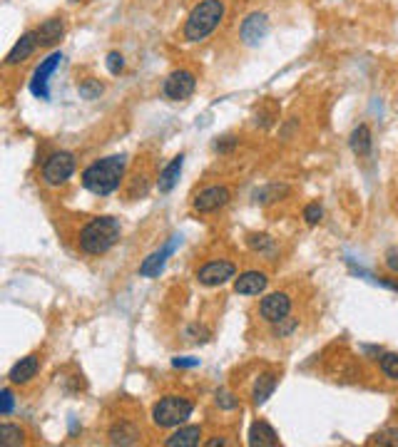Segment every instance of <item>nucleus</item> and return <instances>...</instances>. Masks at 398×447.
I'll return each mask as SVG.
<instances>
[{
  "mask_svg": "<svg viewBox=\"0 0 398 447\" xmlns=\"http://www.w3.org/2000/svg\"><path fill=\"white\" fill-rule=\"evenodd\" d=\"M216 405L224 410H234V408H239V400H236L231 393H226V390H219V393H216Z\"/></svg>",
  "mask_w": 398,
  "mask_h": 447,
  "instance_id": "obj_32",
  "label": "nucleus"
},
{
  "mask_svg": "<svg viewBox=\"0 0 398 447\" xmlns=\"http://www.w3.org/2000/svg\"><path fill=\"white\" fill-rule=\"evenodd\" d=\"M214 147H216V152H229V149L236 147V139L234 137H224V142H216Z\"/></svg>",
  "mask_w": 398,
  "mask_h": 447,
  "instance_id": "obj_35",
  "label": "nucleus"
},
{
  "mask_svg": "<svg viewBox=\"0 0 398 447\" xmlns=\"http://www.w3.org/2000/svg\"><path fill=\"white\" fill-rule=\"evenodd\" d=\"M249 445L251 447H276L279 445V435H276V430L271 428L266 420H256V423H251V428H249Z\"/></svg>",
  "mask_w": 398,
  "mask_h": 447,
  "instance_id": "obj_16",
  "label": "nucleus"
},
{
  "mask_svg": "<svg viewBox=\"0 0 398 447\" xmlns=\"http://www.w3.org/2000/svg\"><path fill=\"white\" fill-rule=\"evenodd\" d=\"M105 65H108L110 75H120L125 70V58L117 53V50H112V53H108V60H105Z\"/></svg>",
  "mask_w": 398,
  "mask_h": 447,
  "instance_id": "obj_29",
  "label": "nucleus"
},
{
  "mask_svg": "<svg viewBox=\"0 0 398 447\" xmlns=\"http://www.w3.org/2000/svg\"><path fill=\"white\" fill-rule=\"evenodd\" d=\"M38 370H40V358L35 353H30V355H25V358H20L18 363L10 368L8 380L15 385H25L38 375Z\"/></svg>",
  "mask_w": 398,
  "mask_h": 447,
  "instance_id": "obj_14",
  "label": "nucleus"
},
{
  "mask_svg": "<svg viewBox=\"0 0 398 447\" xmlns=\"http://www.w3.org/2000/svg\"><path fill=\"white\" fill-rule=\"evenodd\" d=\"M172 365H174V368H197L199 358H174Z\"/></svg>",
  "mask_w": 398,
  "mask_h": 447,
  "instance_id": "obj_34",
  "label": "nucleus"
},
{
  "mask_svg": "<svg viewBox=\"0 0 398 447\" xmlns=\"http://www.w3.org/2000/svg\"><path fill=\"white\" fill-rule=\"evenodd\" d=\"M246 241H249L251 249L259 251V254H269V251H274V246H276L269 234H251Z\"/></svg>",
  "mask_w": 398,
  "mask_h": 447,
  "instance_id": "obj_26",
  "label": "nucleus"
},
{
  "mask_svg": "<svg viewBox=\"0 0 398 447\" xmlns=\"http://www.w3.org/2000/svg\"><path fill=\"white\" fill-rule=\"evenodd\" d=\"M182 167H184V154H177V157L172 159V162L167 164V167L159 172V179H157V187L162 194H169L174 187H177L179 182V174H182Z\"/></svg>",
  "mask_w": 398,
  "mask_h": 447,
  "instance_id": "obj_18",
  "label": "nucleus"
},
{
  "mask_svg": "<svg viewBox=\"0 0 398 447\" xmlns=\"http://www.w3.org/2000/svg\"><path fill=\"white\" fill-rule=\"evenodd\" d=\"M286 194H289V187H286V184H266V187L256 189V192L251 194V199H254L256 204H261V207H266V204L279 202V199L286 197Z\"/></svg>",
  "mask_w": 398,
  "mask_h": 447,
  "instance_id": "obj_23",
  "label": "nucleus"
},
{
  "mask_svg": "<svg viewBox=\"0 0 398 447\" xmlns=\"http://www.w3.org/2000/svg\"><path fill=\"white\" fill-rule=\"evenodd\" d=\"M179 244H182V236L179 234L169 236L167 244H162L157 251H152V254L140 264V276H142V279H157L164 271V266H167V259L179 249Z\"/></svg>",
  "mask_w": 398,
  "mask_h": 447,
  "instance_id": "obj_6",
  "label": "nucleus"
},
{
  "mask_svg": "<svg viewBox=\"0 0 398 447\" xmlns=\"http://www.w3.org/2000/svg\"><path fill=\"white\" fill-rule=\"evenodd\" d=\"M276 383H279L276 373H261L259 378H256V383H254V393H251V400H254V405H264L266 400L274 395Z\"/></svg>",
  "mask_w": 398,
  "mask_h": 447,
  "instance_id": "obj_20",
  "label": "nucleus"
},
{
  "mask_svg": "<svg viewBox=\"0 0 398 447\" xmlns=\"http://www.w3.org/2000/svg\"><path fill=\"white\" fill-rule=\"evenodd\" d=\"M63 60H65L63 53H53V55H48L45 60H40V65L35 68L33 77H30V92H33L38 99H50V87H48L50 75L60 68Z\"/></svg>",
  "mask_w": 398,
  "mask_h": 447,
  "instance_id": "obj_8",
  "label": "nucleus"
},
{
  "mask_svg": "<svg viewBox=\"0 0 398 447\" xmlns=\"http://www.w3.org/2000/svg\"><path fill=\"white\" fill-rule=\"evenodd\" d=\"M304 219L309 226H316L324 219V209H321L319 204H309V207H304Z\"/></svg>",
  "mask_w": 398,
  "mask_h": 447,
  "instance_id": "obj_30",
  "label": "nucleus"
},
{
  "mask_svg": "<svg viewBox=\"0 0 398 447\" xmlns=\"http://www.w3.org/2000/svg\"><path fill=\"white\" fill-rule=\"evenodd\" d=\"M38 35H35V30H30V33L20 35V40L13 45V50L8 53V58H5V65L8 68H13V65H20L25 63V60L30 58V55L35 53V48H38Z\"/></svg>",
  "mask_w": 398,
  "mask_h": 447,
  "instance_id": "obj_15",
  "label": "nucleus"
},
{
  "mask_svg": "<svg viewBox=\"0 0 398 447\" xmlns=\"http://www.w3.org/2000/svg\"><path fill=\"white\" fill-rule=\"evenodd\" d=\"M194 413V403L182 395H164L155 403L152 408V423L157 428H179L184 425Z\"/></svg>",
  "mask_w": 398,
  "mask_h": 447,
  "instance_id": "obj_4",
  "label": "nucleus"
},
{
  "mask_svg": "<svg viewBox=\"0 0 398 447\" xmlns=\"http://www.w3.org/2000/svg\"><path fill=\"white\" fill-rule=\"evenodd\" d=\"M201 440V428L199 425H179V430L174 435H169L167 440H164V445L167 447H197Z\"/></svg>",
  "mask_w": 398,
  "mask_h": 447,
  "instance_id": "obj_19",
  "label": "nucleus"
},
{
  "mask_svg": "<svg viewBox=\"0 0 398 447\" xmlns=\"http://www.w3.org/2000/svg\"><path fill=\"white\" fill-rule=\"evenodd\" d=\"M125 169H127V157L125 154H112V157L98 159L83 172V187L88 192H93L95 197H110L122 184Z\"/></svg>",
  "mask_w": 398,
  "mask_h": 447,
  "instance_id": "obj_1",
  "label": "nucleus"
},
{
  "mask_svg": "<svg viewBox=\"0 0 398 447\" xmlns=\"http://www.w3.org/2000/svg\"><path fill=\"white\" fill-rule=\"evenodd\" d=\"M13 405H15L13 390L3 388V393H0V415H10V413H13Z\"/></svg>",
  "mask_w": 398,
  "mask_h": 447,
  "instance_id": "obj_31",
  "label": "nucleus"
},
{
  "mask_svg": "<svg viewBox=\"0 0 398 447\" xmlns=\"http://www.w3.org/2000/svg\"><path fill=\"white\" fill-rule=\"evenodd\" d=\"M197 279L201 286H209V289H216V286H224L226 281L236 279V269L231 261H209L197 271Z\"/></svg>",
  "mask_w": 398,
  "mask_h": 447,
  "instance_id": "obj_9",
  "label": "nucleus"
},
{
  "mask_svg": "<svg viewBox=\"0 0 398 447\" xmlns=\"http://www.w3.org/2000/svg\"><path fill=\"white\" fill-rule=\"evenodd\" d=\"M296 318H289V316H286V318H281V321H276L274 323V335L276 338H284V335H289V333H294V328H296Z\"/></svg>",
  "mask_w": 398,
  "mask_h": 447,
  "instance_id": "obj_28",
  "label": "nucleus"
},
{
  "mask_svg": "<svg viewBox=\"0 0 398 447\" xmlns=\"http://www.w3.org/2000/svg\"><path fill=\"white\" fill-rule=\"evenodd\" d=\"M78 92H80V97H83V99H98L100 95L105 92V87H103V82H100V80L88 77V80H83V82L78 85Z\"/></svg>",
  "mask_w": 398,
  "mask_h": 447,
  "instance_id": "obj_25",
  "label": "nucleus"
},
{
  "mask_svg": "<svg viewBox=\"0 0 398 447\" xmlns=\"http://www.w3.org/2000/svg\"><path fill=\"white\" fill-rule=\"evenodd\" d=\"M259 313L266 323H276V321L286 318L291 313V298L289 293H269L261 298Z\"/></svg>",
  "mask_w": 398,
  "mask_h": 447,
  "instance_id": "obj_12",
  "label": "nucleus"
},
{
  "mask_svg": "<svg viewBox=\"0 0 398 447\" xmlns=\"http://www.w3.org/2000/svg\"><path fill=\"white\" fill-rule=\"evenodd\" d=\"M381 370H384L386 378L398 380V353H386L381 355Z\"/></svg>",
  "mask_w": 398,
  "mask_h": 447,
  "instance_id": "obj_27",
  "label": "nucleus"
},
{
  "mask_svg": "<svg viewBox=\"0 0 398 447\" xmlns=\"http://www.w3.org/2000/svg\"><path fill=\"white\" fill-rule=\"evenodd\" d=\"M187 335H199V343H204V340H209V330L201 328V325H189L187 328Z\"/></svg>",
  "mask_w": 398,
  "mask_h": 447,
  "instance_id": "obj_33",
  "label": "nucleus"
},
{
  "mask_svg": "<svg viewBox=\"0 0 398 447\" xmlns=\"http://www.w3.org/2000/svg\"><path fill=\"white\" fill-rule=\"evenodd\" d=\"M140 440V430L132 423H117L110 430V443L112 445H135Z\"/></svg>",
  "mask_w": 398,
  "mask_h": 447,
  "instance_id": "obj_22",
  "label": "nucleus"
},
{
  "mask_svg": "<svg viewBox=\"0 0 398 447\" xmlns=\"http://www.w3.org/2000/svg\"><path fill=\"white\" fill-rule=\"evenodd\" d=\"M231 199L229 189L226 187H206L204 192H199L194 197V212L199 214H211V212H219L221 207H226Z\"/></svg>",
  "mask_w": 398,
  "mask_h": 447,
  "instance_id": "obj_11",
  "label": "nucleus"
},
{
  "mask_svg": "<svg viewBox=\"0 0 398 447\" xmlns=\"http://www.w3.org/2000/svg\"><path fill=\"white\" fill-rule=\"evenodd\" d=\"M35 35H38V43L43 45V48H53V45L60 43L65 35L63 18H48L45 23H40V28L35 30Z\"/></svg>",
  "mask_w": 398,
  "mask_h": 447,
  "instance_id": "obj_17",
  "label": "nucleus"
},
{
  "mask_svg": "<svg viewBox=\"0 0 398 447\" xmlns=\"http://www.w3.org/2000/svg\"><path fill=\"white\" fill-rule=\"evenodd\" d=\"M266 35H269V18H266V13H249L244 18V23H241L239 28V38L244 45H249V48H254V45H259L261 40H266Z\"/></svg>",
  "mask_w": 398,
  "mask_h": 447,
  "instance_id": "obj_10",
  "label": "nucleus"
},
{
  "mask_svg": "<svg viewBox=\"0 0 398 447\" xmlns=\"http://www.w3.org/2000/svg\"><path fill=\"white\" fill-rule=\"evenodd\" d=\"M216 445H226V440L224 438H214V440H209V443H206V447H216Z\"/></svg>",
  "mask_w": 398,
  "mask_h": 447,
  "instance_id": "obj_37",
  "label": "nucleus"
},
{
  "mask_svg": "<svg viewBox=\"0 0 398 447\" xmlns=\"http://www.w3.org/2000/svg\"><path fill=\"white\" fill-rule=\"evenodd\" d=\"M269 286V276L264 271H244L239 279H234V291L239 296H259Z\"/></svg>",
  "mask_w": 398,
  "mask_h": 447,
  "instance_id": "obj_13",
  "label": "nucleus"
},
{
  "mask_svg": "<svg viewBox=\"0 0 398 447\" xmlns=\"http://www.w3.org/2000/svg\"><path fill=\"white\" fill-rule=\"evenodd\" d=\"M23 443H25V433L18 425H10V423L0 425V447H15Z\"/></svg>",
  "mask_w": 398,
  "mask_h": 447,
  "instance_id": "obj_24",
  "label": "nucleus"
},
{
  "mask_svg": "<svg viewBox=\"0 0 398 447\" xmlns=\"http://www.w3.org/2000/svg\"><path fill=\"white\" fill-rule=\"evenodd\" d=\"M122 236V226L115 217H95L80 231V249L90 256H103Z\"/></svg>",
  "mask_w": 398,
  "mask_h": 447,
  "instance_id": "obj_2",
  "label": "nucleus"
},
{
  "mask_svg": "<svg viewBox=\"0 0 398 447\" xmlns=\"http://www.w3.org/2000/svg\"><path fill=\"white\" fill-rule=\"evenodd\" d=\"M386 266H389L391 271H396V274H398V251L396 249H391L389 254H386Z\"/></svg>",
  "mask_w": 398,
  "mask_h": 447,
  "instance_id": "obj_36",
  "label": "nucleus"
},
{
  "mask_svg": "<svg viewBox=\"0 0 398 447\" xmlns=\"http://www.w3.org/2000/svg\"><path fill=\"white\" fill-rule=\"evenodd\" d=\"M194 90H197V77L189 70H174V72L167 75L162 85L164 97L172 99V102H182V99L192 97Z\"/></svg>",
  "mask_w": 398,
  "mask_h": 447,
  "instance_id": "obj_7",
  "label": "nucleus"
},
{
  "mask_svg": "<svg viewBox=\"0 0 398 447\" xmlns=\"http://www.w3.org/2000/svg\"><path fill=\"white\" fill-rule=\"evenodd\" d=\"M75 167H78L75 154H70V152L50 154L43 164V182L48 184V187H60V184H65L70 177H73Z\"/></svg>",
  "mask_w": 398,
  "mask_h": 447,
  "instance_id": "obj_5",
  "label": "nucleus"
},
{
  "mask_svg": "<svg viewBox=\"0 0 398 447\" xmlns=\"http://www.w3.org/2000/svg\"><path fill=\"white\" fill-rule=\"evenodd\" d=\"M371 129H369V124H359V127L351 132V137H349V147H351V152L356 154V157H369L371 154Z\"/></svg>",
  "mask_w": 398,
  "mask_h": 447,
  "instance_id": "obj_21",
  "label": "nucleus"
},
{
  "mask_svg": "<svg viewBox=\"0 0 398 447\" xmlns=\"http://www.w3.org/2000/svg\"><path fill=\"white\" fill-rule=\"evenodd\" d=\"M70 3H80V0H70Z\"/></svg>",
  "mask_w": 398,
  "mask_h": 447,
  "instance_id": "obj_38",
  "label": "nucleus"
},
{
  "mask_svg": "<svg viewBox=\"0 0 398 447\" xmlns=\"http://www.w3.org/2000/svg\"><path fill=\"white\" fill-rule=\"evenodd\" d=\"M221 18H224V3L221 0H201V3L194 5L187 23H184V40L199 43V40L209 38L219 28Z\"/></svg>",
  "mask_w": 398,
  "mask_h": 447,
  "instance_id": "obj_3",
  "label": "nucleus"
}]
</instances>
